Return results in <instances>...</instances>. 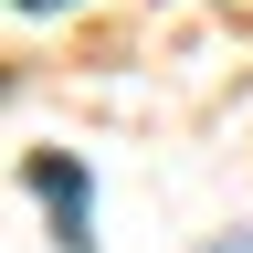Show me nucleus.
I'll use <instances>...</instances> for the list:
<instances>
[{
	"label": "nucleus",
	"mask_w": 253,
	"mask_h": 253,
	"mask_svg": "<svg viewBox=\"0 0 253 253\" xmlns=\"http://www.w3.org/2000/svg\"><path fill=\"white\" fill-rule=\"evenodd\" d=\"M201 253H253V232H211V243H201Z\"/></svg>",
	"instance_id": "nucleus-2"
},
{
	"label": "nucleus",
	"mask_w": 253,
	"mask_h": 253,
	"mask_svg": "<svg viewBox=\"0 0 253 253\" xmlns=\"http://www.w3.org/2000/svg\"><path fill=\"white\" fill-rule=\"evenodd\" d=\"M11 11H63V0H11Z\"/></svg>",
	"instance_id": "nucleus-3"
},
{
	"label": "nucleus",
	"mask_w": 253,
	"mask_h": 253,
	"mask_svg": "<svg viewBox=\"0 0 253 253\" xmlns=\"http://www.w3.org/2000/svg\"><path fill=\"white\" fill-rule=\"evenodd\" d=\"M21 179H32V201L53 211V243H63V253H95V169H84V158L32 148V158H21Z\"/></svg>",
	"instance_id": "nucleus-1"
}]
</instances>
